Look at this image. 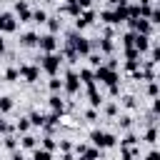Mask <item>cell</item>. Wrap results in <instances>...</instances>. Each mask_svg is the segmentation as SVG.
<instances>
[{
    "label": "cell",
    "instance_id": "40",
    "mask_svg": "<svg viewBox=\"0 0 160 160\" xmlns=\"http://www.w3.org/2000/svg\"><path fill=\"white\" fill-rule=\"evenodd\" d=\"M140 68V60H125V70L128 72H132V70H138Z\"/></svg>",
    "mask_w": 160,
    "mask_h": 160
},
{
    "label": "cell",
    "instance_id": "13",
    "mask_svg": "<svg viewBox=\"0 0 160 160\" xmlns=\"http://www.w3.org/2000/svg\"><path fill=\"white\" fill-rule=\"evenodd\" d=\"M50 110H52V112H60V115L65 112V100H62L58 92H52V95H50Z\"/></svg>",
    "mask_w": 160,
    "mask_h": 160
},
{
    "label": "cell",
    "instance_id": "53",
    "mask_svg": "<svg viewBox=\"0 0 160 160\" xmlns=\"http://www.w3.org/2000/svg\"><path fill=\"white\" fill-rule=\"evenodd\" d=\"M62 160H75V158H72V152H62Z\"/></svg>",
    "mask_w": 160,
    "mask_h": 160
},
{
    "label": "cell",
    "instance_id": "31",
    "mask_svg": "<svg viewBox=\"0 0 160 160\" xmlns=\"http://www.w3.org/2000/svg\"><path fill=\"white\" fill-rule=\"evenodd\" d=\"M48 85H50V92H60L62 90V80H58V75H52Z\"/></svg>",
    "mask_w": 160,
    "mask_h": 160
},
{
    "label": "cell",
    "instance_id": "41",
    "mask_svg": "<svg viewBox=\"0 0 160 160\" xmlns=\"http://www.w3.org/2000/svg\"><path fill=\"white\" fill-rule=\"evenodd\" d=\"M58 148H60L62 152H70V150H72V142H70V140H60V142H58Z\"/></svg>",
    "mask_w": 160,
    "mask_h": 160
},
{
    "label": "cell",
    "instance_id": "17",
    "mask_svg": "<svg viewBox=\"0 0 160 160\" xmlns=\"http://www.w3.org/2000/svg\"><path fill=\"white\" fill-rule=\"evenodd\" d=\"M100 50H102V55H112V50H115V42H112V38H100Z\"/></svg>",
    "mask_w": 160,
    "mask_h": 160
},
{
    "label": "cell",
    "instance_id": "51",
    "mask_svg": "<svg viewBox=\"0 0 160 160\" xmlns=\"http://www.w3.org/2000/svg\"><path fill=\"white\" fill-rule=\"evenodd\" d=\"M10 160H25V158H22V152H18V150H12V158H10Z\"/></svg>",
    "mask_w": 160,
    "mask_h": 160
},
{
    "label": "cell",
    "instance_id": "11",
    "mask_svg": "<svg viewBox=\"0 0 160 160\" xmlns=\"http://www.w3.org/2000/svg\"><path fill=\"white\" fill-rule=\"evenodd\" d=\"M150 40H152V35H140V32H135V40H132V48L142 55V52H148L150 50Z\"/></svg>",
    "mask_w": 160,
    "mask_h": 160
},
{
    "label": "cell",
    "instance_id": "37",
    "mask_svg": "<svg viewBox=\"0 0 160 160\" xmlns=\"http://www.w3.org/2000/svg\"><path fill=\"white\" fill-rule=\"evenodd\" d=\"M125 60H140V52L135 48H125Z\"/></svg>",
    "mask_w": 160,
    "mask_h": 160
},
{
    "label": "cell",
    "instance_id": "49",
    "mask_svg": "<svg viewBox=\"0 0 160 160\" xmlns=\"http://www.w3.org/2000/svg\"><path fill=\"white\" fill-rule=\"evenodd\" d=\"M158 112H160V100L155 98V100H152V115H158Z\"/></svg>",
    "mask_w": 160,
    "mask_h": 160
},
{
    "label": "cell",
    "instance_id": "26",
    "mask_svg": "<svg viewBox=\"0 0 160 160\" xmlns=\"http://www.w3.org/2000/svg\"><path fill=\"white\" fill-rule=\"evenodd\" d=\"M120 158H122V160H132V158H138V148H120Z\"/></svg>",
    "mask_w": 160,
    "mask_h": 160
},
{
    "label": "cell",
    "instance_id": "7",
    "mask_svg": "<svg viewBox=\"0 0 160 160\" xmlns=\"http://www.w3.org/2000/svg\"><path fill=\"white\" fill-rule=\"evenodd\" d=\"M38 48H40V52H55V50H58V38H55L52 32H48V35H40V40H38Z\"/></svg>",
    "mask_w": 160,
    "mask_h": 160
},
{
    "label": "cell",
    "instance_id": "35",
    "mask_svg": "<svg viewBox=\"0 0 160 160\" xmlns=\"http://www.w3.org/2000/svg\"><path fill=\"white\" fill-rule=\"evenodd\" d=\"M118 125H120L122 130H130V125H132V118H130V115H120V120H118Z\"/></svg>",
    "mask_w": 160,
    "mask_h": 160
},
{
    "label": "cell",
    "instance_id": "46",
    "mask_svg": "<svg viewBox=\"0 0 160 160\" xmlns=\"http://www.w3.org/2000/svg\"><path fill=\"white\" fill-rule=\"evenodd\" d=\"M105 112H108V115H115V112H118V105H115V102H108V105H105Z\"/></svg>",
    "mask_w": 160,
    "mask_h": 160
},
{
    "label": "cell",
    "instance_id": "34",
    "mask_svg": "<svg viewBox=\"0 0 160 160\" xmlns=\"http://www.w3.org/2000/svg\"><path fill=\"white\" fill-rule=\"evenodd\" d=\"M158 92H160L158 80H148V95H150V98H158Z\"/></svg>",
    "mask_w": 160,
    "mask_h": 160
},
{
    "label": "cell",
    "instance_id": "8",
    "mask_svg": "<svg viewBox=\"0 0 160 160\" xmlns=\"http://www.w3.org/2000/svg\"><path fill=\"white\" fill-rule=\"evenodd\" d=\"M18 30V18L12 12H0V32H15Z\"/></svg>",
    "mask_w": 160,
    "mask_h": 160
},
{
    "label": "cell",
    "instance_id": "19",
    "mask_svg": "<svg viewBox=\"0 0 160 160\" xmlns=\"http://www.w3.org/2000/svg\"><path fill=\"white\" fill-rule=\"evenodd\" d=\"M12 108H15L12 98H10V95H2V98H0V112H10Z\"/></svg>",
    "mask_w": 160,
    "mask_h": 160
},
{
    "label": "cell",
    "instance_id": "12",
    "mask_svg": "<svg viewBox=\"0 0 160 160\" xmlns=\"http://www.w3.org/2000/svg\"><path fill=\"white\" fill-rule=\"evenodd\" d=\"M85 88H88V98H90V108H95V110H98V108L102 105V95L98 92V82H92V85H85Z\"/></svg>",
    "mask_w": 160,
    "mask_h": 160
},
{
    "label": "cell",
    "instance_id": "23",
    "mask_svg": "<svg viewBox=\"0 0 160 160\" xmlns=\"http://www.w3.org/2000/svg\"><path fill=\"white\" fill-rule=\"evenodd\" d=\"M145 142H150V145H155V142H158V128H155V125H150V128H148V132H145Z\"/></svg>",
    "mask_w": 160,
    "mask_h": 160
},
{
    "label": "cell",
    "instance_id": "39",
    "mask_svg": "<svg viewBox=\"0 0 160 160\" xmlns=\"http://www.w3.org/2000/svg\"><path fill=\"white\" fill-rule=\"evenodd\" d=\"M88 58H90V65H92V68H98V65H102V58H100L98 52H88Z\"/></svg>",
    "mask_w": 160,
    "mask_h": 160
},
{
    "label": "cell",
    "instance_id": "2",
    "mask_svg": "<svg viewBox=\"0 0 160 160\" xmlns=\"http://www.w3.org/2000/svg\"><path fill=\"white\" fill-rule=\"evenodd\" d=\"M65 45H70L78 55H88V52H92V42H90L88 38H82V35H80V30H70V32H68Z\"/></svg>",
    "mask_w": 160,
    "mask_h": 160
},
{
    "label": "cell",
    "instance_id": "25",
    "mask_svg": "<svg viewBox=\"0 0 160 160\" xmlns=\"http://www.w3.org/2000/svg\"><path fill=\"white\" fill-rule=\"evenodd\" d=\"M40 148H45V150H50V152H52V150L58 148V142H55V138H52V135H45V138H42V142H40Z\"/></svg>",
    "mask_w": 160,
    "mask_h": 160
},
{
    "label": "cell",
    "instance_id": "9",
    "mask_svg": "<svg viewBox=\"0 0 160 160\" xmlns=\"http://www.w3.org/2000/svg\"><path fill=\"white\" fill-rule=\"evenodd\" d=\"M18 72H20V78H25L28 82H38V78H40V65H20Z\"/></svg>",
    "mask_w": 160,
    "mask_h": 160
},
{
    "label": "cell",
    "instance_id": "30",
    "mask_svg": "<svg viewBox=\"0 0 160 160\" xmlns=\"http://www.w3.org/2000/svg\"><path fill=\"white\" fill-rule=\"evenodd\" d=\"M2 78H5V80H8V82H15V80H18V78H20V72H18V68H8V70H5V75H2Z\"/></svg>",
    "mask_w": 160,
    "mask_h": 160
},
{
    "label": "cell",
    "instance_id": "43",
    "mask_svg": "<svg viewBox=\"0 0 160 160\" xmlns=\"http://www.w3.org/2000/svg\"><path fill=\"white\" fill-rule=\"evenodd\" d=\"M150 60H152V62L160 60V48H158V45H152V50H150Z\"/></svg>",
    "mask_w": 160,
    "mask_h": 160
},
{
    "label": "cell",
    "instance_id": "52",
    "mask_svg": "<svg viewBox=\"0 0 160 160\" xmlns=\"http://www.w3.org/2000/svg\"><path fill=\"white\" fill-rule=\"evenodd\" d=\"M5 52V40H2V32H0V55Z\"/></svg>",
    "mask_w": 160,
    "mask_h": 160
},
{
    "label": "cell",
    "instance_id": "48",
    "mask_svg": "<svg viewBox=\"0 0 160 160\" xmlns=\"http://www.w3.org/2000/svg\"><path fill=\"white\" fill-rule=\"evenodd\" d=\"M145 160H160V152H158V150H150V152H148V158H145Z\"/></svg>",
    "mask_w": 160,
    "mask_h": 160
},
{
    "label": "cell",
    "instance_id": "6",
    "mask_svg": "<svg viewBox=\"0 0 160 160\" xmlns=\"http://www.w3.org/2000/svg\"><path fill=\"white\" fill-rule=\"evenodd\" d=\"M95 22V10H90V8H85L78 18H75V30H85L88 25H92Z\"/></svg>",
    "mask_w": 160,
    "mask_h": 160
},
{
    "label": "cell",
    "instance_id": "38",
    "mask_svg": "<svg viewBox=\"0 0 160 160\" xmlns=\"http://www.w3.org/2000/svg\"><path fill=\"white\" fill-rule=\"evenodd\" d=\"M122 105H125L128 110H135V108H138V102H135L132 95H125V98H122Z\"/></svg>",
    "mask_w": 160,
    "mask_h": 160
},
{
    "label": "cell",
    "instance_id": "56",
    "mask_svg": "<svg viewBox=\"0 0 160 160\" xmlns=\"http://www.w3.org/2000/svg\"><path fill=\"white\" fill-rule=\"evenodd\" d=\"M108 2H110V5H115V2H118V0H108Z\"/></svg>",
    "mask_w": 160,
    "mask_h": 160
},
{
    "label": "cell",
    "instance_id": "42",
    "mask_svg": "<svg viewBox=\"0 0 160 160\" xmlns=\"http://www.w3.org/2000/svg\"><path fill=\"white\" fill-rule=\"evenodd\" d=\"M10 130H12V125H10L8 120H2V118H0V132H2V135H8Z\"/></svg>",
    "mask_w": 160,
    "mask_h": 160
},
{
    "label": "cell",
    "instance_id": "54",
    "mask_svg": "<svg viewBox=\"0 0 160 160\" xmlns=\"http://www.w3.org/2000/svg\"><path fill=\"white\" fill-rule=\"evenodd\" d=\"M140 2H142V5H150V2H152V0H140Z\"/></svg>",
    "mask_w": 160,
    "mask_h": 160
},
{
    "label": "cell",
    "instance_id": "18",
    "mask_svg": "<svg viewBox=\"0 0 160 160\" xmlns=\"http://www.w3.org/2000/svg\"><path fill=\"white\" fill-rule=\"evenodd\" d=\"M32 160H52V152L45 148H35L32 150Z\"/></svg>",
    "mask_w": 160,
    "mask_h": 160
},
{
    "label": "cell",
    "instance_id": "55",
    "mask_svg": "<svg viewBox=\"0 0 160 160\" xmlns=\"http://www.w3.org/2000/svg\"><path fill=\"white\" fill-rule=\"evenodd\" d=\"M78 160H88V158H85V155H78Z\"/></svg>",
    "mask_w": 160,
    "mask_h": 160
},
{
    "label": "cell",
    "instance_id": "4",
    "mask_svg": "<svg viewBox=\"0 0 160 160\" xmlns=\"http://www.w3.org/2000/svg\"><path fill=\"white\" fill-rule=\"evenodd\" d=\"M90 142H92L95 148L105 150V148H112V145H115V135H112V132H102V130H92V132H90Z\"/></svg>",
    "mask_w": 160,
    "mask_h": 160
},
{
    "label": "cell",
    "instance_id": "16",
    "mask_svg": "<svg viewBox=\"0 0 160 160\" xmlns=\"http://www.w3.org/2000/svg\"><path fill=\"white\" fill-rule=\"evenodd\" d=\"M20 145H22L25 150H35V148H38V138H35V135H30V132H22Z\"/></svg>",
    "mask_w": 160,
    "mask_h": 160
},
{
    "label": "cell",
    "instance_id": "22",
    "mask_svg": "<svg viewBox=\"0 0 160 160\" xmlns=\"http://www.w3.org/2000/svg\"><path fill=\"white\" fill-rule=\"evenodd\" d=\"M45 22H48V30H50L52 35H55V32L60 30V25H62V20H60V18H48Z\"/></svg>",
    "mask_w": 160,
    "mask_h": 160
},
{
    "label": "cell",
    "instance_id": "36",
    "mask_svg": "<svg viewBox=\"0 0 160 160\" xmlns=\"http://www.w3.org/2000/svg\"><path fill=\"white\" fill-rule=\"evenodd\" d=\"M85 158H88V160H98V158H100V148H90V145H88Z\"/></svg>",
    "mask_w": 160,
    "mask_h": 160
},
{
    "label": "cell",
    "instance_id": "1",
    "mask_svg": "<svg viewBox=\"0 0 160 160\" xmlns=\"http://www.w3.org/2000/svg\"><path fill=\"white\" fill-rule=\"evenodd\" d=\"M62 60H65V58L55 50V52H42V55H40V60H38V65H40V70H45V72L52 78V75H58V70H60Z\"/></svg>",
    "mask_w": 160,
    "mask_h": 160
},
{
    "label": "cell",
    "instance_id": "27",
    "mask_svg": "<svg viewBox=\"0 0 160 160\" xmlns=\"http://www.w3.org/2000/svg\"><path fill=\"white\" fill-rule=\"evenodd\" d=\"M30 20H32V22H40V25H42V22L48 20V12H45V10H32V18H30Z\"/></svg>",
    "mask_w": 160,
    "mask_h": 160
},
{
    "label": "cell",
    "instance_id": "44",
    "mask_svg": "<svg viewBox=\"0 0 160 160\" xmlns=\"http://www.w3.org/2000/svg\"><path fill=\"white\" fill-rule=\"evenodd\" d=\"M85 120H98V112H95V108H90V110H85Z\"/></svg>",
    "mask_w": 160,
    "mask_h": 160
},
{
    "label": "cell",
    "instance_id": "5",
    "mask_svg": "<svg viewBox=\"0 0 160 160\" xmlns=\"http://www.w3.org/2000/svg\"><path fill=\"white\" fill-rule=\"evenodd\" d=\"M62 88H65L68 95H78V92H80V80H78V72H75V70H68V72H65Z\"/></svg>",
    "mask_w": 160,
    "mask_h": 160
},
{
    "label": "cell",
    "instance_id": "45",
    "mask_svg": "<svg viewBox=\"0 0 160 160\" xmlns=\"http://www.w3.org/2000/svg\"><path fill=\"white\" fill-rule=\"evenodd\" d=\"M72 150H75L78 155H85V150H88V145H85V142H78V145H72Z\"/></svg>",
    "mask_w": 160,
    "mask_h": 160
},
{
    "label": "cell",
    "instance_id": "28",
    "mask_svg": "<svg viewBox=\"0 0 160 160\" xmlns=\"http://www.w3.org/2000/svg\"><path fill=\"white\" fill-rule=\"evenodd\" d=\"M100 20H102L105 25H115V15H112V10H102V12H100Z\"/></svg>",
    "mask_w": 160,
    "mask_h": 160
},
{
    "label": "cell",
    "instance_id": "50",
    "mask_svg": "<svg viewBox=\"0 0 160 160\" xmlns=\"http://www.w3.org/2000/svg\"><path fill=\"white\" fill-rule=\"evenodd\" d=\"M102 35H105V38H112V35H115V30H112V28H105V30H102Z\"/></svg>",
    "mask_w": 160,
    "mask_h": 160
},
{
    "label": "cell",
    "instance_id": "10",
    "mask_svg": "<svg viewBox=\"0 0 160 160\" xmlns=\"http://www.w3.org/2000/svg\"><path fill=\"white\" fill-rule=\"evenodd\" d=\"M15 15L20 18V22H30L32 10H30V5H28L25 0H18V2H15Z\"/></svg>",
    "mask_w": 160,
    "mask_h": 160
},
{
    "label": "cell",
    "instance_id": "29",
    "mask_svg": "<svg viewBox=\"0 0 160 160\" xmlns=\"http://www.w3.org/2000/svg\"><path fill=\"white\" fill-rule=\"evenodd\" d=\"M122 48H132V40H135V32L132 30H128V32H122Z\"/></svg>",
    "mask_w": 160,
    "mask_h": 160
},
{
    "label": "cell",
    "instance_id": "47",
    "mask_svg": "<svg viewBox=\"0 0 160 160\" xmlns=\"http://www.w3.org/2000/svg\"><path fill=\"white\" fill-rule=\"evenodd\" d=\"M108 90H110V95H120V85H118V82L108 85Z\"/></svg>",
    "mask_w": 160,
    "mask_h": 160
},
{
    "label": "cell",
    "instance_id": "24",
    "mask_svg": "<svg viewBox=\"0 0 160 160\" xmlns=\"http://www.w3.org/2000/svg\"><path fill=\"white\" fill-rule=\"evenodd\" d=\"M2 145H5L8 150H18V138H12L10 132H8V135H2Z\"/></svg>",
    "mask_w": 160,
    "mask_h": 160
},
{
    "label": "cell",
    "instance_id": "20",
    "mask_svg": "<svg viewBox=\"0 0 160 160\" xmlns=\"http://www.w3.org/2000/svg\"><path fill=\"white\" fill-rule=\"evenodd\" d=\"M60 55H62V58H68V62H78V60H80V55H78L70 45H65V50H62Z\"/></svg>",
    "mask_w": 160,
    "mask_h": 160
},
{
    "label": "cell",
    "instance_id": "14",
    "mask_svg": "<svg viewBox=\"0 0 160 160\" xmlns=\"http://www.w3.org/2000/svg\"><path fill=\"white\" fill-rule=\"evenodd\" d=\"M78 80H80V85H92V82H95V75H92V70H90V68H80Z\"/></svg>",
    "mask_w": 160,
    "mask_h": 160
},
{
    "label": "cell",
    "instance_id": "15",
    "mask_svg": "<svg viewBox=\"0 0 160 160\" xmlns=\"http://www.w3.org/2000/svg\"><path fill=\"white\" fill-rule=\"evenodd\" d=\"M38 40H40V35H38V32H25V35L20 38V45H22V48H35V45H38Z\"/></svg>",
    "mask_w": 160,
    "mask_h": 160
},
{
    "label": "cell",
    "instance_id": "3",
    "mask_svg": "<svg viewBox=\"0 0 160 160\" xmlns=\"http://www.w3.org/2000/svg\"><path fill=\"white\" fill-rule=\"evenodd\" d=\"M92 75H95V82H102V85H112V82L120 80L118 70H110L108 65H98V68L92 70Z\"/></svg>",
    "mask_w": 160,
    "mask_h": 160
},
{
    "label": "cell",
    "instance_id": "32",
    "mask_svg": "<svg viewBox=\"0 0 160 160\" xmlns=\"http://www.w3.org/2000/svg\"><path fill=\"white\" fill-rule=\"evenodd\" d=\"M15 130H18V132H28V130H30V120H28V118H20V120L15 122Z\"/></svg>",
    "mask_w": 160,
    "mask_h": 160
},
{
    "label": "cell",
    "instance_id": "33",
    "mask_svg": "<svg viewBox=\"0 0 160 160\" xmlns=\"http://www.w3.org/2000/svg\"><path fill=\"white\" fill-rule=\"evenodd\" d=\"M135 142H138V138H135L132 132H128V135H125V138L120 140V148H132Z\"/></svg>",
    "mask_w": 160,
    "mask_h": 160
},
{
    "label": "cell",
    "instance_id": "21",
    "mask_svg": "<svg viewBox=\"0 0 160 160\" xmlns=\"http://www.w3.org/2000/svg\"><path fill=\"white\" fill-rule=\"evenodd\" d=\"M28 120H30V125H35V128H42V122H45V115L35 110V112H30V118H28Z\"/></svg>",
    "mask_w": 160,
    "mask_h": 160
}]
</instances>
